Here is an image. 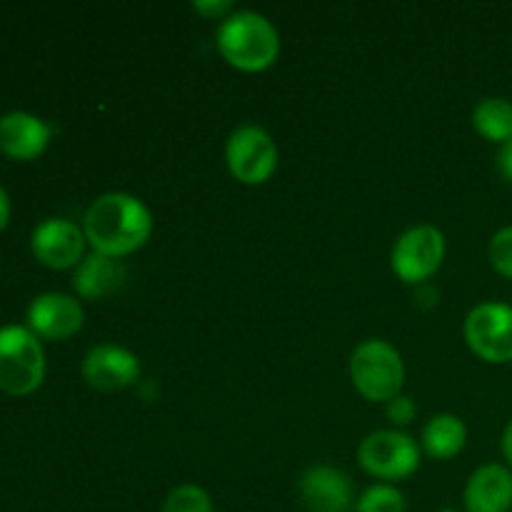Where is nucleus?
<instances>
[{
	"label": "nucleus",
	"instance_id": "1",
	"mask_svg": "<svg viewBox=\"0 0 512 512\" xmlns=\"http://www.w3.org/2000/svg\"><path fill=\"white\" fill-rule=\"evenodd\" d=\"M83 233L95 253L118 260L148 243L153 233V215L135 195L105 193L90 203Z\"/></svg>",
	"mask_w": 512,
	"mask_h": 512
},
{
	"label": "nucleus",
	"instance_id": "2",
	"mask_svg": "<svg viewBox=\"0 0 512 512\" xmlns=\"http://www.w3.org/2000/svg\"><path fill=\"white\" fill-rule=\"evenodd\" d=\"M218 50L233 68L260 73L278 60L280 35L265 15L235 10L220 23Z\"/></svg>",
	"mask_w": 512,
	"mask_h": 512
},
{
	"label": "nucleus",
	"instance_id": "3",
	"mask_svg": "<svg viewBox=\"0 0 512 512\" xmlns=\"http://www.w3.org/2000/svg\"><path fill=\"white\" fill-rule=\"evenodd\" d=\"M350 378L355 390L370 403H390L405 383L403 355L388 340L370 338L353 350Z\"/></svg>",
	"mask_w": 512,
	"mask_h": 512
},
{
	"label": "nucleus",
	"instance_id": "4",
	"mask_svg": "<svg viewBox=\"0 0 512 512\" xmlns=\"http://www.w3.org/2000/svg\"><path fill=\"white\" fill-rule=\"evenodd\" d=\"M45 378V355L38 335L30 328L8 325L0 330V390L30 395Z\"/></svg>",
	"mask_w": 512,
	"mask_h": 512
},
{
	"label": "nucleus",
	"instance_id": "5",
	"mask_svg": "<svg viewBox=\"0 0 512 512\" xmlns=\"http://www.w3.org/2000/svg\"><path fill=\"white\" fill-rule=\"evenodd\" d=\"M465 343L485 363H512V305H475L465 318Z\"/></svg>",
	"mask_w": 512,
	"mask_h": 512
},
{
	"label": "nucleus",
	"instance_id": "6",
	"mask_svg": "<svg viewBox=\"0 0 512 512\" xmlns=\"http://www.w3.org/2000/svg\"><path fill=\"white\" fill-rule=\"evenodd\" d=\"M225 160L235 180L243 185H260L278 168V145L258 125H240L230 133Z\"/></svg>",
	"mask_w": 512,
	"mask_h": 512
},
{
	"label": "nucleus",
	"instance_id": "7",
	"mask_svg": "<svg viewBox=\"0 0 512 512\" xmlns=\"http://www.w3.org/2000/svg\"><path fill=\"white\" fill-rule=\"evenodd\" d=\"M358 460L378 480H405L420 468V450L410 435L378 430L360 443Z\"/></svg>",
	"mask_w": 512,
	"mask_h": 512
},
{
	"label": "nucleus",
	"instance_id": "8",
	"mask_svg": "<svg viewBox=\"0 0 512 512\" xmlns=\"http://www.w3.org/2000/svg\"><path fill=\"white\" fill-rule=\"evenodd\" d=\"M445 258V235L435 225H415L393 248V273L403 283L420 285L433 278Z\"/></svg>",
	"mask_w": 512,
	"mask_h": 512
},
{
	"label": "nucleus",
	"instance_id": "9",
	"mask_svg": "<svg viewBox=\"0 0 512 512\" xmlns=\"http://www.w3.org/2000/svg\"><path fill=\"white\" fill-rule=\"evenodd\" d=\"M83 378L100 393H118L140 378V360L120 345H95L83 360Z\"/></svg>",
	"mask_w": 512,
	"mask_h": 512
},
{
	"label": "nucleus",
	"instance_id": "10",
	"mask_svg": "<svg viewBox=\"0 0 512 512\" xmlns=\"http://www.w3.org/2000/svg\"><path fill=\"white\" fill-rule=\"evenodd\" d=\"M85 233L75 223L63 218H48L33 230V255L53 270H65L80 265L85 250Z\"/></svg>",
	"mask_w": 512,
	"mask_h": 512
},
{
	"label": "nucleus",
	"instance_id": "11",
	"mask_svg": "<svg viewBox=\"0 0 512 512\" xmlns=\"http://www.w3.org/2000/svg\"><path fill=\"white\" fill-rule=\"evenodd\" d=\"M83 308L63 293H43L30 303L28 325L38 338L68 340L83 328Z\"/></svg>",
	"mask_w": 512,
	"mask_h": 512
},
{
	"label": "nucleus",
	"instance_id": "12",
	"mask_svg": "<svg viewBox=\"0 0 512 512\" xmlns=\"http://www.w3.org/2000/svg\"><path fill=\"white\" fill-rule=\"evenodd\" d=\"M300 495L313 512H348L353 505V488L343 470L330 465H313L300 478Z\"/></svg>",
	"mask_w": 512,
	"mask_h": 512
},
{
	"label": "nucleus",
	"instance_id": "13",
	"mask_svg": "<svg viewBox=\"0 0 512 512\" xmlns=\"http://www.w3.org/2000/svg\"><path fill=\"white\" fill-rule=\"evenodd\" d=\"M50 143V125L35 115L15 110L0 118V153L13 160H35Z\"/></svg>",
	"mask_w": 512,
	"mask_h": 512
},
{
	"label": "nucleus",
	"instance_id": "14",
	"mask_svg": "<svg viewBox=\"0 0 512 512\" xmlns=\"http://www.w3.org/2000/svg\"><path fill=\"white\" fill-rule=\"evenodd\" d=\"M468 512H510L512 510V470L488 463L470 475L465 485Z\"/></svg>",
	"mask_w": 512,
	"mask_h": 512
},
{
	"label": "nucleus",
	"instance_id": "15",
	"mask_svg": "<svg viewBox=\"0 0 512 512\" xmlns=\"http://www.w3.org/2000/svg\"><path fill=\"white\" fill-rule=\"evenodd\" d=\"M125 270L123 265L108 255L93 253L85 260H80L78 270H75L73 288L80 298L85 300H100L105 295L115 293L118 285L123 283Z\"/></svg>",
	"mask_w": 512,
	"mask_h": 512
},
{
	"label": "nucleus",
	"instance_id": "16",
	"mask_svg": "<svg viewBox=\"0 0 512 512\" xmlns=\"http://www.w3.org/2000/svg\"><path fill=\"white\" fill-rule=\"evenodd\" d=\"M465 443H468V428L458 415H435L423 430V448L435 460L455 458L463 453Z\"/></svg>",
	"mask_w": 512,
	"mask_h": 512
},
{
	"label": "nucleus",
	"instance_id": "17",
	"mask_svg": "<svg viewBox=\"0 0 512 512\" xmlns=\"http://www.w3.org/2000/svg\"><path fill=\"white\" fill-rule=\"evenodd\" d=\"M473 125L485 140L508 143L512 140V103L505 98H485L475 105Z\"/></svg>",
	"mask_w": 512,
	"mask_h": 512
},
{
	"label": "nucleus",
	"instance_id": "18",
	"mask_svg": "<svg viewBox=\"0 0 512 512\" xmlns=\"http://www.w3.org/2000/svg\"><path fill=\"white\" fill-rule=\"evenodd\" d=\"M355 512H405V498L393 485H373L360 495Z\"/></svg>",
	"mask_w": 512,
	"mask_h": 512
},
{
	"label": "nucleus",
	"instance_id": "19",
	"mask_svg": "<svg viewBox=\"0 0 512 512\" xmlns=\"http://www.w3.org/2000/svg\"><path fill=\"white\" fill-rule=\"evenodd\" d=\"M163 512H213V500L198 485H180L170 490Z\"/></svg>",
	"mask_w": 512,
	"mask_h": 512
},
{
	"label": "nucleus",
	"instance_id": "20",
	"mask_svg": "<svg viewBox=\"0 0 512 512\" xmlns=\"http://www.w3.org/2000/svg\"><path fill=\"white\" fill-rule=\"evenodd\" d=\"M488 258L490 265H493L503 278L512 280V225L498 230V233L493 235L488 248Z\"/></svg>",
	"mask_w": 512,
	"mask_h": 512
},
{
	"label": "nucleus",
	"instance_id": "21",
	"mask_svg": "<svg viewBox=\"0 0 512 512\" xmlns=\"http://www.w3.org/2000/svg\"><path fill=\"white\" fill-rule=\"evenodd\" d=\"M415 413H418V408H415L413 398H408V395H403V393L388 403V418H390V423H395V425L413 423Z\"/></svg>",
	"mask_w": 512,
	"mask_h": 512
},
{
	"label": "nucleus",
	"instance_id": "22",
	"mask_svg": "<svg viewBox=\"0 0 512 512\" xmlns=\"http://www.w3.org/2000/svg\"><path fill=\"white\" fill-rule=\"evenodd\" d=\"M193 10L203 15V18H218V20H225L230 13H235L230 0H195Z\"/></svg>",
	"mask_w": 512,
	"mask_h": 512
},
{
	"label": "nucleus",
	"instance_id": "23",
	"mask_svg": "<svg viewBox=\"0 0 512 512\" xmlns=\"http://www.w3.org/2000/svg\"><path fill=\"white\" fill-rule=\"evenodd\" d=\"M498 170L508 183H512V140L508 143L500 145V153H498Z\"/></svg>",
	"mask_w": 512,
	"mask_h": 512
},
{
	"label": "nucleus",
	"instance_id": "24",
	"mask_svg": "<svg viewBox=\"0 0 512 512\" xmlns=\"http://www.w3.org/2000/svg\"><path fill=\"white\" fill-rule=\"evenodd\" d=\"M500 448H503V458L508 460V465L512 468V420L508 425H505L503 440H500Z\"/></svg>",
	"mask_w": 512,
	"mask_h": 512
},
{
	"label": "nucleus",
	"instance_id": "25",
	"mask_svg": "<svg viewBox=\"0 0 512 512\" xmlns=\"http://www.w3.org/2000/svg\"><path fill=\"white\" fill-rule=\"evenodd\" d=\"M8 220H10V198L8 193H5L3 185H0V230L8 225Z\"/></svg>",
	"mask_w": 512,
	"mask_h": 512
},
{
	"label": "nucleus",
	"instance_id": "26",
	"mask_svg": "<svg viewBox=\"0 0 512 512\" xmlns=\"http://www.w3.org/2000/svg\"><path fill=\"white\" fill-rule=\"evenodd\" d=\"M443 512H455V510H443Z\"/></svg>",
	"mask_w": 512,
	"mask_h": 512
}]
</instances>
